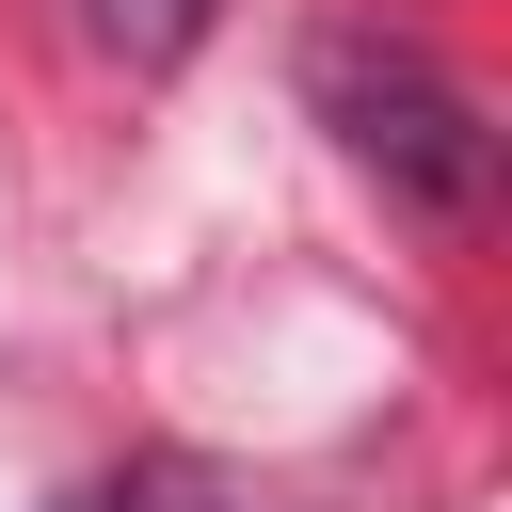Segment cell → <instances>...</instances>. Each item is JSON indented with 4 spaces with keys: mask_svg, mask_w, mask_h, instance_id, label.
<instances>
[{
    "mask_svg": "<svg viewBox=\"0 0 512 512\" xmlns=\"http://www.w3.org/2000/svg\"><path fill=\"white\" fill-rule=\"evenodd\" d=\"M80 16H96V48H112V64H176V48L208 32V0H80Z\"/></svg>",
    "mask_w": 512,
    "mask_h": 512,
    "instance_id": "cell-2",
    "label": "cell"
},
{
    "mask_svg": "<svg viewBox=\"0 0 512 512\" xmlns=\"http://www.w3.org/2000/svg\"><path fill=\"white\" fill-rule=\"evenodd\" d=\"M304 96H320V128H336L384 192H416V208H480V192H496V112H480L432 48H400V32H320V48H304Z\"/></svg>",
    "mask_w": 512,
    "mask_h": 512,
    "instance_id": "cell-1",
    "label": "cell"
}]
</instances>
